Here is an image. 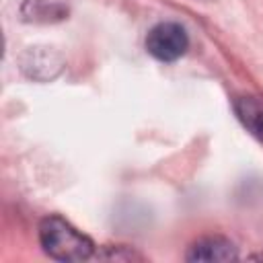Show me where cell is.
<instances>
[{
    "label": "cell",
    "instance_id": "obj_1",
    "mask_svg": "<svg viewBox=\"0 0 263 263\" xmlns=\"http://www.w3.org/2000/svg\"><path fill=\"white\" fill-rule=\"evenodd\" d=\"M39 242L45 255L58 261H86L95 253L92 240L62 216H47L41 220Z\"/></svg>",
    "mask_w": 263,
    "mask_h": 263
},
{
    "label": "cell",
    "instance_id": "obj_2",
    "mask_svg": "<svg viewBox=\"0 0 263 263\" xmlns=\"http://www.w3.org/2000/svg\"><path fill=\"white\" fill-rule=\"evenodd\" d=\"M189 47L187 31L173 21L154 25L146 35V49L158 62H175Z\"/></svg>",
    "mask_w": 263,
    "mask_h": 263
},
{
    "label": "cell",
    "instance_id": "obj_3",
    "mask_svg": "<svg viewBox=\"0 0 263 263\" xmlns=\"http://www.w3.org/2000/svg\"><path fill=\"white\" fill-rule=\"evenodd\" d=\"M70 14L68 0H23L21 18L33 25H53Z\"/></svg>",
    "mask_w": 263,
    "mask_h": 263
},
{
    "label": "cell",
    "instance_id": "obj_4",
    "mask_svg": "<svg viewBox=\"0 0 263 263\" xmlns=\"http://www.w3.org/2000/svg\"><path fill=\"white\" fill-rule=\"evenodd\" d=\"M21 66L27 76L35 80H49L60 72L62 60L55 51L47 47H29L21 55Z\"/></svg>",
    "mask_w": 263,
    "mask_h": 263
},
{
    "label": "cell",
    "instance_id": "obj_5",
    "mask_svg": "<svg viewBox=\"0 0 263 263\" xmlns=\"http://www.w3.org/2000/svg\"><path fill=\"white\" fill-rule=\"evenodd\" d=\"M187 261H234L238 259L236 247L224 236H205L195 240L187 255Z\"/></svg>",
    "mask_w": 263,
    "mask_h": 263
},
{
    "label": "cell",
    "instance_id": "obj_6",
    "mask_svg": "<svg viewBox=\"0 0 263 263\" xmlns=\"http://www.w3.org/2000/svg\"><path fill=\"white\" fill-rule=\"evenodd\" d=\"M234 113H236L238 121L247 127V132L263 142V97H257V95L236 97Z\"/></svg>",
    "mask_w": 263,
    "mask_h": 263
},
{
    "label": "cell",
    "instance_id": "obj_7",
    "mask_svg": "<svg viewBox=\"0 0 263 263\" xmlns=\"http://www.w3.org/2000/svg\"><path fill=\"white\" fill-rule=\"evenodd\" d=\"M99 259H111V261H132V259H142L138 253L129 251L127 247H105V253L97 255Z\"/></svg>",
    "mask_w": 263,
    "mask_h": 263
}]
</instances>
